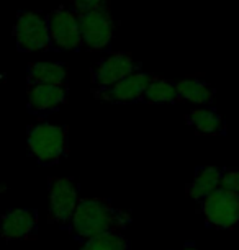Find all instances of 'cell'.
<instances>
[{
	"label": "cell",
	"mask_w": 239,
	"mask_h": 250,
	"mask_svg": "<svg viewBox=\"0 0 239 250\" xmlns=\"http://www.w3.org/2000/svg\"><path fill=\"white\" fill-rule=\"evenodd\" d=\"M177 93L182 102L195 105H210L215 100V88L198 77H185L175 82Z\"/></svg>",
	"instance_id": "14"
},
{
	"label": "cell",
	"mask_w": 239,
	"mask_h": 250,
	"mask_svg": "<svg viewBox=\"0 0 239 250\" xmlns=\"http://www.w3.org/2000/svg\"><path fill=\"white\" fill-rule=\"evenodd\" d=\"M200 211L210 228L233 229L239 224V196L218 188L200 203Z\"/></svg>",
	"instance_id": "6"
},
{
	"label": "cell",
	"mask_w": 239,
	"mask_h": 250,
	"mask_svg": "<svg viewBox=\"0 0 239 250\" xmlns=\"http://www.w3.org/2000/svg\"><path fill=\"white\" fill-rule=\"evenodd\" d=\"M77 20L82 44H86L88 51H104L109 48L115 33V21L109 0L92 10L77 13Z\"/></svg>",
	"instance_id": "3"
},
{
	"label": "cell",
	"mask_w": 239,
	"mask_h": 250,
	"mask_svg": "<svg viewBox=\"0 0 239 250\" xmlns=\"http://www.w3.org/2000/svg\"><path fill=\"white\" fill-rule=\"evenodd\" d=\"M187 123L200 134H223L224 123L221 116L215 110L208 108H196L187 116Z\"/></svg>",
	"instance_id": "15"
},
{
	"label": "cell",
	"mask_w": 239,
	"mask_h": 250,
	"mask_svg": "<svg viewBox=\"0 0 239 250\" xmlns=\"http://www.w3.org/2000/svg\"><path fill=\"white\" fill-rule=\"evenodd\" d=\"M223 168L207 165V167H198L195 170V175L192 182L187 185V195L196 203H201L207 196L212 195L219 188Z\"/></svg>",
	"instance_id": "12"
},
{
	"label": "cell",
	"mask_w": 239,
	"mask_h": 250,
	"mask_svg": "<svg viewBox=\"0 0 239 250\" xmlns=\"http://www.w3.org/2000/svg\"><path fill=\"white\" fill-rule=\"evenodd\" d=\"M67 100V85L35 83L28 85V111L33 115H46L56 111Z\"/></svg>",
	"instance_id": "11"
},
{
	"label": "cell",
	"mask_w": 239,
	"mask_h": 250,
	"mask_svg": "<svg viewBox=\"0 0 239 250\" xmlns=\"http://www.w3.org/2000/svg\"><path fill=\"white\" fill-rule=\"evenodd\" d=\"M26 144L30 154L41 165H54L67 150V128L53 123H36L28 128Z\"/></svg>",
	"instance_id": "2"
},
{
	"label": "cell",
	"mask_w": 239,
	"mask_h": 250,
	"mask_svg": "<svg viewBox=\"0 0 239 250\" xmlns=\"http://www.w3.org/2000/svg\"><path fill=\"white\" fill-rule=\"evenodd\" d=\"M17 48L22 53H38L51 49L48 18L36 12H20L13 25Z\"/></svg>",
	"instance_id": "4"
},
{
	"label": "cell",
	"mask_w": 239,
	"mask_h": 250,
	"mask_svg": "<svg viewBox=\"0 0 239 250\" xmlns=\"http://www.w3.org/2000/svg\"><path fill=\"white\" fill-rule=\"evenodd\" d=\"M139 64L136 62L134 58L130 53L118 51V53H111L100 59V62L93 65L92 69V82L93 85L102 88H109L120 82L121 79L128 77V75L138 72Z\"/></svg>",
	"instance_id": "8"
},
{
	"label": "cell",
	"mask_w": 239,
	"mask_h": 250,
	"mask_svg": "<svg viewBox=\"0 0 239 250\" xmlns=\"http://www.w3.org/2000/svg\"><path fill=\"white\" fill-rule=\"evenodd\" d=\"M131 223L128 211L115 208L104 198H81L72 214L69 230L74 239L86 242L104 234L121 232Z\"/></svg>",
	"instance_id": "1"
},
{
	"label": "cell",
	"mask_w": 239,
	"mask_h": 250,
	"mask_svg": "<svg viewBox=\"0 0 239 250\" xmlns=\"http://www.w3.org/2000/svg\"><path fill=\"white\" fill-rule=\"evenodd\" d=\"M38 230V213L28 208H15L0 218V239L26 240Z\"/></svg>",
	"instance_id": "10"
},
{
	"label": "cell",
	"mask_w": 239,
	"mask_h": 250,
	"mask_svg": "<svg viewBox=\"0 0 239 250\" xmlns=\"http://www.w3.org/2000/svg\"><path fill=\"white\" fill-rule=\"evenodd\" d=\"M49 219L64 229L71 226L79 203V187L69 177H53L49 180Z\"/></svg>",
	"instance_id": "5"
},
{
	"label": "cell",
	"mask_w": 239,
	"mask_h": 250,
	"mask_svg": "<svg viewBox=\"0 0 239 250\" xmlns=\"http://www.w3.org/2000/svg\"><path fill=\"white\" fill-rule=\"evenodd\" d=\"M156 75L149 72H138L128 75V77L121 79L120 82H116L115 85L109 88H102L97 90L95 97L102 102H110V103H134L141 102V98L149 87V83L152 82Z\"/></svg>",
	"instance_id": "9"
},
{
	"label": "cell",
	"mask_w": 239,
	"mask_h": 250,
	"mask_svg": "<svg viewBox=\"0 0 239 250\" xmlns=\"http://www.w3.org/2000/svg\"><path fill=\"white\" fill-rule=\"evenodd\" d=\"M144 103H177L182 102L179 93H177L175 82L162 77H154V80L149 83L144 95L141 98Z\"/></svg>",
	"instance_id": "16"
},
{
	"label": "cell",
	"mask_w": 239,
	"mask_h": 250,
	"mask_svg": "<svg viewBox=\"0 0 239 250\" xmlns=\"http://www.w3.org/2000/svg\"><path fill=\"white\" fill-rule=\"evenodd\" d=\"M180 250H203V249H196V247H185V249H180Z\"/></svg>",
	"instance_id": "20"
},
{
	"label": "cell",
	"mask_w": 239,
	"mask_h": 250,
	"mask_svg": "<svg viewBox=\"0 0 239 250\" xmlns=\"http://www.w3.org/2000/svg\"><path fill=\"white\" fill-rule=\"evenodd\" d=\"M219 190L239 196V170H223L219 180Z\"/></svg>",
	"instance_id": "18"
},
{
	"label": "cell",
	"mask_w": 239,
	"mask_h": 250,
	"mask_svg": "<svg viewBox=\"0 0 239 250\" xmlns=\"http://www.w3.org/2000/svg\"><path fill=\"white\" fill-rule=\"evenodd\" d=\"M104 2H105V0H71L72 8H74V12H76V13L92 10V8L102 5Z\"/></svg>",
	"instance_id": "19"
},
{
	"label": "cell",
	"mask_w": 239,
	"mask_h": 250,
	"mask_svg": "<svg viewBox=\"0 0 239 250\" xmlns=\"http://www.w3.org/2000/svg\"><path fill=\"white\" fill-rule=\"evenodd\" d=\"M51 46L61 51H79L82 48V36L77 13L71 8L59 7L48 17Z\"/></svg>",
	"instance_id": "7"
},
{
	"label": "cell",
	"mask_w": 239,
	"mask_h": 250,
	"mask_svg": "<svg viewBox=\"0 0 239 250\" xmlns=\"http://www.w3.org/2000/svg\"><path fill=\"white\" fill-rule=\"evenodd\" d=\"M77 250H130V242L121 232H111L86 240Z\"/></svg>",
	"instance_id": "17"
},
{
	"label": "cell",
	"mask_w": 239,
	"mask_h": 250,
	"mask_svg": "<svg viewBox=\"0 0 239 250\" xmlns=\"http://www.w3.org/2000/svg\"><path fill=\"white\" fill-rule=\"evenodd\" d=\"M26 80L28 85H35V83L65 85L67 67L63 62H33L28 65Z\"/></svg>",
	"instance_id": "13"
}]
</instances>
